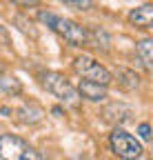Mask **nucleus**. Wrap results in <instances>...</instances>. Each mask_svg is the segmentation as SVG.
Here are the masks:
<instances>
[{
    "label": "nucleus",
    "instance_id": "nucleus-1",
    "mask_svg": "<svg viewBox=\"0 0 153 160\" xmlns=\"http://www.w3.org/2000/svg\"><path fill=\"white\" fill-rule=\"evenodd\" d=\"M38 18H40L51 31H55L60 38H65L67 45H71V47H89V31H87L89 27H82L80 22H75V20L55 16L53 11H45V9L38 11Z\"/></svg>",
    "mask_w": 153,
    "mask_h": 160
},
{
    "label": "nucleus",
    "instance_id": "nucleus-2",
    "mask_svg": "<svg viewBox=\"0 0 153 160\" xmlns=\"http://www.w3.org/2000/svg\"><path fill=\"white\" fill-rule=\"evenodd\" d=\"M42 87L51 96L58 98L60 102H65V105H69L73 109L80 107V100L82 98L78 96V89L71 85V80L65 73H60V71H45L42 73Z\"/></svg>",
    "mask_w": 153,
    "mask_h": 160
},
{
    "label": "nucleus",
    "instance_id": "nucleus-3",
    "mask_svg": "<svg viewBox=\"0 0 153 160\" xmlns=\"http://www.w3.org/2000/svg\"><path fill=\"white\" fill-rule=\"evenodd\" d=\"M0 160H42V156L20 136L0 133Z\"/></svg>",
    "mask_w": 153,
    "mask_h": 160
},
{
    "label": "nucleus",
    "instance_id": "nucleus-4",
    "mask_svg": "<svg viewBox=\"0 0 153 160\" xmlns=\"http://www.w3.org/2000/svg\"><path fill=\"white\" fill-rule=\"evenodd\" d=\"M109 147L120 160H138L142 156V151H144L140 140L133 138L122 127H113V131L109 133Z\"/></svg>",
    "mask_w": 153,
    "mask_h": 160
},
{
    "label": "nucleus",
    "instance_id": "nucleus-5",
    "mask_svg": "<svg viewBox=\"0 0 153 160\" xmlns=\"http://www.w3.org/2000/svg\"><path fill=\"white\" fill-rule=\"evenodd\" d=\"M73 71L78 73L82 80H89V82H95V85H100V87H109L111 85V71L100 65L95 58L91 56H78L73 60Z\"/></svg>",
    "mask_w": 153,
    "mask_h": 160
},
{
    "label": "nucleus",
    "instance_id": "nucleus-6",
    "mask_svg": "<svg viewBox=\"0 0 153 160\" xmlns=\"http://www.w3.org/2000/svg\"><path fill=\"white\" fill-rule=\"evenodd\" d=\"M133 116V109L124 102H109L104 109H102V120L113 127H120L122 122H127V120H131Z\"/></svg>",
    "mask_w": 153,
    "mask_h": 160
},
{
    "label": "nucleus",
    "instance_id": "nucleus-7",
    "mask_svg": "<svg viewBox=\"0 0 153 160\" xmlns=\"http://www.w3.org/2000/svg\"><path fill=\"white\" fill-rule=\"evenodd\" d=\"M16 116L22 125H36L45 118V109L40 105H36V102H25L22 107L16 109Z\"/></svg>",
    "mask_w": 153,
    "mask_h": 160
},
{
    "label": "nucleus",
    "instance_id": "nucleus-8",
    "mask_svg": "<svg viewBox=\"0 0 153 160\" xmlns=\"http://www.w3.org/2000/svg\"><path fill=\"white\" fill-rule=\"evenodd\" d=\"M129 22L140 29H151L153 25V5H140L129 11Z\"/></svg>",
    "mask_w": 153,
    "mask_h": 160
},
{
    "label": "nucleus",
    "instance_id": "nucleus-9",
    "mask_svg": "<svg viewBox=\"0 0 153 160\" xmlns=\"http://www.w3.org/2000/svg\"><path fill=\"white\" fill-rule=\"evenodd\" d=\"M78 96L84 100H91V102H102V100H107V87H100L95 82H89V80H80Z\"/></svg>",
    "mask_w": 153,
    "mask_h": 160
},
{
    "label": "nucleus",
    "instance_id": "nucleus-10",
    "mask_svg": "<svg viewBox=\"0 0 153 160\" xmlns=\"http://www.w3.org/2000/svg\"><path fill=\"white\" fill-rule=\"evenodd\" d=\"M113 76H116V82H118V87H120L122 91H133V89H138V85H140V76L133 71V69L118 67ZM113 76H111V78H113Z\"/></svg>",
    "mask_w": 153,
    "mask_h": 160
},
{
    "label": "nucleus",
    "instance_id": "nucleus-11",
    "mask_svg": "<svg viewBox=\"0 0 153 160\" xmlns=\"http://www.w3.org/2000/svg\"><path fill=\"white\" fill-rule=\"evenodd\" d=\"M136 56H138L140 65L144 69L153 67V40L151 38H142V40L136 42Z\"/></svg>",
    "mask_w": 153,
    "mask_h": 160
},
{
    "label": "nucleus",
    "instance_id": "nucleus-12",
    "mask_svg": "<svg viewBox=\"0 0 153 160\" xmlns=\"http://www.w3.org/2000/svg\"><path fill=\"white\" fill-rule=\"evenodd\" d=\"M87 31H89V45H91V47L102 49V51L109 49L111 38H109L107 29H102V27H91V29H87Z\"/></svg>",
    "mask_w": 153,
    "mask_h": 160
},
{
    "label": "nucleus",
    "instance_id": "nucleus-13",
    "mask_svg": "<svg viewBox=\"0 0 153 160\" xmlns=\"http://www.w3.org/2000/svg\"><path fill=\"white\" fill-rule=\"evenodd\" d=\"M0 91L7 96H20L22 93V82L13 73H0Z\"/></svg>",
    "mask_w": 153,
    "mask_h": 160
},
{
    "label": "nucleus",
    "instance_id": "nucleus-14",
    "mask_svg": "<svg viewBox=\"0 0 153 160\" xmlns=\"http://www.w3.org/2000/svg\"><path fill=\"white\" fill-rule=\"evenodd\" d=\"M13 22L18 25V29H20L22 33H29L31 38H36V36H38V31H36L33 22H31V20H27L25 16H16V18H13Z\"/></svg>",
    "mask_w": 153,
    "mask_h": 160
},
{
    "label": "nucleus",
    "instance_id": "nucleus-15",
    "mask_svg": "<svg viewBox=\"0 0 153 160\" xmlns=\"http://www.w3.org/2000/svg\"><path fill=\"white\" fill-rule=\"evenodd\" d=\"M65 7L75 9V11H89L95 7V2H91V0H65Z\"/></svg>",
    "mask_w": 153,
    "mask_h": 160
},
{
    "label": "nucleus",
    "instance_id": "nucleus-16",
    "mask_svg": "<svg viewBox=\"0 0 153 160\" xmlns=\"http://www.w3.org/2000/svg\"><path fill=\"white\" fill-rule=\"evenodd\" d=\"M11 45V36L5 27H0V47H9Z\"/></svg>",
    "mask_w": 153,
    "mask_h": 160
},
{
    "label": "nucleus",
    "instance_id": "nucleus-17",
    "mask_svg": "<svg viewBox=\"0 0 153 160\" xmlns=\"http://www.w3.org/2000/svg\"><path fill=\"white\" fill-rule=\"evenodd\" d=\"M138 133H140V138H142V140H149V138H151V127H149V122H140Z\"/></svg>",
    "mask_w": 153,
    "mask_h": 160
},
{
    "label": "nucleus",
    "instance_id": "nucleus-18",
    "mask_svg": "<svg viewBox=\"0 0 153 160\" xmlns=\"http://www.w3.org/2000/svg\"><path fill=\"white\" fill-rule=\"evenodd\" d=\"M0 113H5V116H9V113H11V109H9V107H0Z\"/></svg>",
    "mask_w": 153,
    "mask_h": 160
},
{
    "label": "nucleus",
    "instance_id": "nucleus-19",
    "mask_svg": "<svg viewBox=\"0 0 153 160\" xmlns=\"http://www.w3.org/2000/svg\"><path fill=\"white\" fill-rule=\"evenodd\" d=\"M78 160H89V158L87 156H78Z\"/></svg>",
    "mask_w": 153,
    "mask_h": 160
}]
</instances>
